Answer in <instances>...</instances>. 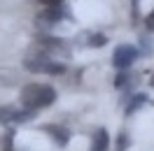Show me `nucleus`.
Masks as SVG:
<instances>
[{
	"label": "nucleus",
	"instance_id": "7",
	"mask_svg": "<svg viewBox=\"0 0 154 151\" xmlns=\"http://www.w3.org/2000/svg\"><path fill=\"white\" fill-rule=\"evenodd\" d=\"M145 26H147L149 30H154V10L147 14V19H145Z\"/></svg>",
	"mask_w": 154,
	"mask_h": 151
},
{
	"label": "nucleus",
	"instance_id": "1",
	"mask_svg": "<svg viewBox=\"0 0 154 151\" xmlns=\"http://www.w3.org/2000/svg\"><path fill=\"white\" fill-rule=\"evenodd\" d=\"M56 100V91L49 84H28L21 91V102L26 105L28 109H40L47 107Z\"/></svg>",
	"mask_w": 154,
	"mask_h": 151
},
{
	"label": "nucleus",
	"instance_id": "3",
	"mask_svg": "<svg viewBox=\"0 0 154 151\" xmlns=\"http://www.w3.org/2000/svg\"><path fill=\"white\" fill-rule=\"evenodd\" d=\"M110 147V137H107V130H96L94 132V144H91V151H107Z\"/></svg>",
	"mask_w": 154,
	"mask_h": 151
},
{
	"label": "nucleus",
	"instance_id": "2",
	"mask_svg": "<svg viewBox=\"0 0 154 151\" xmlns=\"http://www.w3.org/2000/svg\"><path fill=\"white\" fill-rule=\"evenodd\" d=\"M135 58H138V49L131 47V44H122V47L115 49L112 63H115V67H119V70H126V67H131L135 63Z\"/></svg>",
	"mask_w": 154,
	"mask_h": 151
},
{
	"label": "nucleus",
	"instance_id": "4",
	"mask_svg": "<svg viewBox=\"0 0 154 151\" xmlns=\"http://www.w3.org/2000/svg\"><path fill=\"white\" fill-rule=\"evenodd\" d=\"M30 116H33L30 112H17V109H12V107H2V109H0V121H10V119L23 121V119H30Z\"/></svg>",
	"mask_w": 154,
	"mask_h": 151
},
{
	"label": "nucleus",
	"instance_id": "8",
	"mask_svg": "<svg viewBox=\"0 0 154 151\" xmlns=\"http://www.w3.org/2000/svg\"><path fill=\"white\" fill-rule=\"evenodd\" d=\"M38 2H42V5H47V7H58L63 0H38Z\"/></svg>",
	"mask_w": 154,
	"mask_h": 151
},
{
	"label": "nucleus",
	"instance_id": "5",
	"mask_svg": "<svg viewBox=\"0 0 154 151\" xmlns=\"http://www.w3.org/2000/svg\"><path fill=\"white\" fill-rule=\"evenodd\" d=\"M47 130L51 132V137H54V140H58L61 144H66V142H68V130H66V128H56V126H49Z\"/></svg>",
	"mask_w": 154,
	"mask_h": 151
},
{
	"label": "nucleus",
	"instance_id": "6",
	"mask_svg": "<svg viewBox=\"0 0 154 151\" xmlns=\"http://www.w3.org/2000/svg\"><path fill=\"white\" fill-rule=\"evenodd\" d=\"M89 44H91V47H96V44H98V47H103V44H105V35H94Z\"/></svg>",
	"mask_w": 154,
	"mask_h": 151
}]
</instances>
